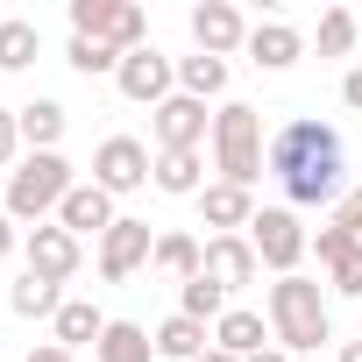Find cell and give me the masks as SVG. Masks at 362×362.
Wrapping results in <instances>:
<instances>
[{"mask_svg": "<svg viewBox=\"0 0 362 362\" xmlns=\"http://www.w3.org/2000/svg\"><path fill=\"white\" fill-rule=\"evenodd\" d=\"M57 305H64V284H50V277H36V270H22L15 291H8V313H15V320H57Z\"/></svg>", "mask_w": 362, "mask_h": 362, "instance_id": "23", "label": "cell"}, {"mask_svg": "<svg viewBox=\"0 0 362 362\" xmlns=\"http://www.w3.org/2000/svg\"><path fill=\"white\" fill-rule=\"evenodd\" d=\"M93 362H156V334H149L142 320H107Z\"/></svg>", "mask_w": 362, "mask_h": 362, "instance_id": "22", "label": "cell"}, {"mask_svg": "<svg viewBox=\"0 0 362 362\" xmlns=\"http://www.w3.org/2000/svg\"><path fill=\"white\" fill-rule=\"evenodd\" d=\"M22 362H78V355H71V348H57V341H36Z\"/></svg>", "mask_w": 362, "mask_h": 362, "instance_id": "37", "label": "cell"}, {"mask_svg": "<svg viewBox=\"0 0 362 362\" xmlns=\"http://www.w3.org/2000/svg\"><path fill=\"white\" fill-rule=\"evenodd\" d=\"M249 57H256V71H291L298 57H305V36L291 29V22H249Z\"/></svg>", "mask_w": 362, "mask_h": 362, "instance_id": "14", "label": "cell"}, {"mask_svg": "<svg viewBox=\"0 0 362 362\" xmlns=\"http://www.w3.org/2000/svg\"><path fill=\"white\" fill-rule=\"evenodd\" d=\"M214 170H221V185H242V192L270 170V135L249 100H228L214 114Z\"/></svg>", "mask_w": 362, "mask_h": 362, "instance_id": "3", "label": "cell"}, {"mask_svg": "<svg viewBox=\"0 0 362 362\" xmlns=\"http://www.w3.org/2000/svg\"><path fill=\"white\" fill-rule=\"evenodd\" d=\"M114 86H121V100H135V107H149V114H156V107L177 93V64L149 43V50H128V57H121Z\"/></svg>", "mask_w": 362, "mask_h": 362, "instance_id": "7", "label": "cell"}, {"mask_svg": "<svg viewBox=\"0 0 362 362\" xmlns=\"http://www.w3.org/2000/svg\"><path fill=\"white\" fill-rule=\"evenodd\" d=\"M355 36H362V22H355V8H327V15H320V29H313V43H320V57H348V50H355Z\"/></svg>", "mask_w": 362, "mask_h": 362, "instance_id": "28", "label": "cell"}, {"mask_svg": "<svg viewBox=\"0 0 362 362\" xmlns=\"http://www.w3.org/2000/svg\"><path fill=\"white\" fill-rule=\"evenodd\" d=\"M177 93H185V100H221L228 93V64L221 57H177Z\"/></svg>", "mask_w": 362, "mask_h": 362, "instance_id": "25", "label": "cell"}, {"mask_svg": "<svg viewBox=\"0 0 362 362\" xmlns=\"http://www.w3.org/2000/svg\"><path fill=\"white\" fill-rule=\"evenodd\" d=\"M214 348H228L235 362L263 355V348H270V327H263V313H249V305H228V313H221V327H214Z\"/></svg>", "mask_w": 362, "mask_h": 362, "instance_id": "20", "label": "cell"}, {"mask_svg": "<svg viewBox=\"0 0 362 362\" xmlns=\"http://www.w3.org/2000/svg\"><path fill=\"white\" fill-rule=\"evenodd\" d=\"M192 43L206 50V57H235V50H249V22H242V8H228V0H199L192 8Z\"/></svg>", "mask_w": 362, "mask_h": 362, "instance_id": "11", "label": "cell"}, {"mask_svg": "<svg viewBox=\"0 0 362 362\" xmlns=\"http://www.w3.org/2000/svg\"><path fill=\"white\" fill-rule=\"evenodd\" d=\"M114 221H121V214H114V192H100V185H71V199L57 206V228H64V235H78V242H86V235L100 242Z\"/></svg>", "mask_w": 362, "mask_h": 362, "instance_id": "13", "label": "cell"}, {"mask_svg": "<svg viewBox=\"0 0 362 362\" xmlns=\"http://www.w3.org/2000/svg\"><path fill=\"white\" fill-rule=\"evenodd\" d=\"M149 142H156V149H199V142H214V114H206V100L170 93V100L149 114Z\"/></svg>", "mask_w": 362, "mask_h": 362, "instance_id": "9", "label": "cell"}, {"mask_svg": "<svg viewBox=\"0 0 362 362\" xmlns=\"http://www.w3.org/2000/svg\"><path fill=\"white\" fill-rule=\"evenodd\" d=\"M100 334H107V313H100L93 298H64V305H57V320H50V341H57V348H71V355H78L86 341L100 348Z\"/></svg>", "mask_w": 362, "mask_h": 362, "instance_id": "19", "label": "cell"}, {"mask_svg": "<svg viewBox=\"0 0 362 362\" xmlns=\"http://www.w3.org/2000/svg\"><path fill=\"white\" fill-rule=\"evenodd\" d=\"M263 313H270V341H277L284 355H313V348L334 341L320 277H277V284L263 291Z\"/></svg>", "mask_w": 362, "mask_h": 362, "instance_id": "2", "label": "cell"}, {"mask_svg": "<svg viewBox=\"0 0 362 362\" xmlns=\"http://www.w3.org/2000/svg\"><path fill=\"white\" fill-rule=\"evenodd\" d=\"M327 221H334V228H348V235L362 242V185H348V192L334 199V214H327Z\"/></svg>", "mask_w": 362, "mask_h": 362, "instance_id": "33", "label": "cell"}, {"mask_svg": "<svg viewBox=\"0 0 362 362\" xmlns=\"http://www.w3.org/2000/svg\"><path fill=\"white\" fill-rule=\"evenodd\" d=\"M334 362H362V341H341V355Z\"/></svg>", "mask_w": 362, "mask_h": 362, "instance_id": "39", "label": "cell"}, {"mask_svg": "<svg viewBox=\"0 0 362 362\" xmlns=\"http://www.w3.org/2000/svg\"><path fill=\"white\" fill-rule=\"evenodd\" d=\"M341 107H355V114H362V64H348V71H341Z\"/></svg>", "mask_w": 362, "mask_h": 362, "instance_id": "35", "label": "cell"}, {"mask_svg": "<svg viewBox=\"0 0 362 362\" xmlns=\"http://www.w3.org/2000/svg\"><path fill=\"white\" fill-rule=\"evenodd\" d=\"M64 64H71V71H86V78H107V71H121V50H114V43H100V36H71Z\"/></svg>", "mask_w": 362, "mask_h": 362, "instance_id": "29", "label": "cell"}, {"mask_svg": "<svg viewBox=\"0 0 362 362\" xmlns=\"http://www.w3.org/2000/svg\"><path fill=\"white\" fill-rule=\"evenodd\" d=\"M270 177L284 185V206H334L348 192V149H341V128L327 121H284L270 135Z\"/></svg>", "mask_w": 362, "mask_h": 362, "instance_id": "1", "label": "cell"}, {"mask_svg": "<svg viewBox=\"0 0 362 362\" xmlns=\"http://www.w3.org/2000/svg\"><path fill=\"white\" fill-rule=\"evenodd\" d=\"M43 50V29L22 22V15H0V71H29Z\"/></svg>", "mask_w": 362, "mask_h": 362, "instance_id": "24", "label": "cell"}, {"mask_svg": "<svg viewBox=\"0 0 362 362\" xmlns=\"http://www.w3.org/2000/svg\"><path fill=\"white\" fill-rule=\"evenodd\" d=\"M206 348H214V327L192 320V313H170V320L156 327V362H199Z\"/></svg>", "mask_w": 362, "mask_h": 362, "instance_id": "18", "label": "cell"}, {"mask_svg": "<svg viewBox=\"0 0 362 362\" xmlns=\"http://www.w3.org/2000/svg\"><path fill=\"white\" fill-rule=\"evenodd\" d=\"M327 291H341V298H362V249H348V256L327 270Z\"/></svg>", "mask_w": 362, "mask_h": 362, "instance_id": "31", "label": "cell"}, {"mask_svg": "<svg viewBox=\"0 0 362 362\" xmlns=\"http://www.w3.org/2000/svg\"><path fill=\"white\" fill-rule=\"evenodd\" d=\"M199 362H235V355H228V348H206V355H199Z\"/></svg>", "mask_w": 362, "mask_h": 362, "instance_id": "40", "label": "cell"}, {"mask_svg": "<svg viewBox=\"0 0 362 362\" xmlns=\"http://www.w3.org/2000/svg\"><path fill=\"white\" fill-rule=\"evenodd\" d=\"M348 249H362V242H355V235H348V228H334V221H327V228H320V235H313V256H320V270H334V263H341V256H348Z\"/></svg>", "mask_w": 362, "mask_h": 362, "instance_id": "30", "label": "cell"}, {"mask_svg": "<svg viewBox=\"0 0 362 362\" xmlns=\"http://www.w3.org/2000/svg\"><path fill=\"white\" fill-rule=\"evenodd\" d=\"M15 156H22V121H15V107H0V170Z\"/></svg>", "mask_w": 362, "mask_h": 362, "instance_id": "34", "label": "cell"}, {"mask_svg": "<svg viewBox=\"0 0 362 362\" xmlns=\"http://www.w3.org/2000/svg\"><path fill=\"white\" fill-rule=\"evenodd\" d=\"M114 15V0H71V36H100Z\"/></svg>", "mask_w": 362, "mask_h": 362, "instance_id": "32", "label": "cell"}, {"mask_svg": "<svg viewBox=\"0 0 362 362\" xmlns=\"http://www.w3.org/2000/svg\"><path fill=\"white\" fill-rule=\"evenodd\" d=\"M149 170H156V149L135 142V135H107V142L93 149V185L114 192V199H121V192H142Z\"/></svg>", "mask_w": 362, "mask_h": 362, "instance_id": "6", "label": "cell"}, {"mask_svg": "<svg viewBox=\"0 0 362 362\" xmlns=\"http://www.w3.org/2000/svg\"><path fill=\"white\" fill-rule=\"evenodd\" d=\"M22 235H29V228H22V221H8V214H0V263H8V256H15V249H22Z\"/></svg>", "mask_w": 362, "mask_h": 362, "instance_id": "36", "label": "cell"}, {"mask_svg": "<svg viewBox=\"0 0 362 362\" xmlns=\"http://www.w3.org/2000/svg\"><path fill=\"white\" fill-rule=\"evenodd\" d=\"M22 263H29L36 277H50V284H71L78 263H86V249H78V235H64L57 221H43V228L22 235Z\"/></svg>", "mask_w": 362, "mask_h": 362, "instance_id": "10", "label": "cell"}, {"mask_svg": "<svg viewBox=\"0 0 362 362\" xmlns=\"http://www.w3.org/2000/svg\"><path fill=\"white\" fill-rule=\"evenodd\" d=\"M206 277L235 298V291H249L256 277H263V256H256V242L249 235H214L206 242Z\"/></svg>", "mask_w": 362, "mask_h": 362, "instance_id": "12", "label": "cell"}, {"mask_svg": "<svg viewBox=\"0 0 362 362\" xmlns=\"http://www.w3.org/2000/svg\"><path fill=\"white\" fill-rule=\"evenodd\" d=\"M15 121H22V149H29V156H43V149H57V142H64V128H71V114H64V100H50V93H36L29 107H15Z\"/></svg>", "mask_w": 362, "mask_h": 362, "instance_id": "16", "label": "cell"}, {"mask_svg": "<svg viewBox=\"0 0 362 362\" xmlns=\"http://www.w3.org/2000/svg\"><path fill=\"white\" fill-rule=\"evenodd\" d=\"M149 270H163V277L185 284V277H199V270H206V242H199V235H185V228H163V235H156Z\"/></svg>", "mask_w": 362, "mask_h": 362, "instance_id": "21", "label": "cell"}, {"mask_svg": "<svg viewBox=\"0 0 362 362\" xmlns=\"http://www.w3.org/2000/svg\"><path fill=\"white\" fill-rule=\"evenodd\" d=\"M149 185L170 192V199H199V192H206V156H199V149H156Z\"/></svg>", "mask_w": 362, "mask_h": 362, "instance_id": "15", "label": "cell"}, {"mask_svg": "<svg viewBox=\"0 0 362 362\" xmlns=\"http://www.w3.org/2000/svg\"><path fill=\"white\" fill-rule=\"evenodd\" d=\"M199 214H206L214 235H249V221H256V192H242V185H206V192H199Z\"/></svg>", "mask_w": 362, "mask_h": 362, "instance_id": "17", "label": "cell"}, {"mask_svg": "<svg viewBox=\"0 0 362 362\" xmlns=\"http://www.w3.org/2000/svg\"><path fill=\"white\" fill-rule=\"evenodd\" d=\"M149 256H156V235H149V221H135V214H121V221L100 235V277H107V284H128Z\"/></svg>", "mask_w": 362, "mask_h": 362, "instance_id": "8", "label": "cell"}, {"mask_svg": "<svg viewBox=\"0 0 362 362\" xmlns=\"http://www.w3.org/2000/svg\"><path fill=\"white\" fill-rule=\"evenodd\" d=\"M249 242H256L263 270H277V277H298V263L313 256V235H305V221H298L291 206H256Z\"/></svg>", "mask_w": 362, "mask_h": 362, "instance_id": "5", "label": "cell"}, {"mask_svg": "<svg viewBox=\"0 0 362 362\" xmlns=\"http://www.w3.org/2000/svg\"><path fill=\"white\" fill-rule=\"evenodd\" d=\"M177 313H192V320H206V327H221V313H228V291L199 270V277H185L177 284Z\"/></svg>", "mask_w": 362, "mask_h": 362, "instance_id": "26", "label": "cell"}, {"mask_svg": "<svg viewBox=\"0 0 362 362\" xmlns=\"http://www.w3.org/2000/svg\"><path fill=\"white\" fill-rule=\"evenodd\" d=\"M100 43H114L121 57H128V50H149V15H142V8H128V0H114V15H107Z\"/></svg>", "mask_w": 362, "mask_h": 362, "instance_id": "27", "label": "cell"}, {"mask_svg": "<svg viewBox=\"0 0 362 362\" xmlns=\"http://www.w3.org/2000/svg\"><path fill=\"white\" fill-rule=\"evenodd\" d=\"M249 362H291V355H284V348L270 341V348H263V355H249Z\"/></svg>", "mask_w": 362, "mask_h": 362, "instance_id": "38", "label": "cell"}, {"mask_svg": "<svg viewBox=\"0 0 362 362\" xmlns=\"http://www.w3.org/2000/svg\"><path fill=\"white\" fill-rule=\"evenodd\" d=\"M71 163H64V149H43V156H22L15 170H8V199H0V214L8 221H22V228H43L64 199H71Z\"/></svg>", "mask_w": 362, "mask_h": 362, "instance_id": "4", "label": "cell"}]
</instances>
